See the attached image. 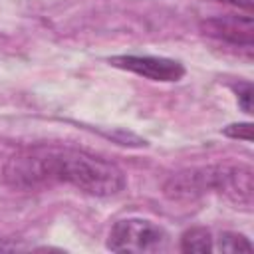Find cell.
<instances>
[{
  "label": "cell",
  "instance_id": "cell-1",
  "mask_svg": "<svg viewBox=\"0 0 254 254\" xmlns=\"http://www.w3.org/2000/svg\"><path fill=\"white\" fill-rule=\"evenodd\" d=\"M4 181L18 190L65 183L91 196H111L125 189V173L115 163L56 145L26 147L12 155L4 165Z\"/></svg>",
  "mask_w": 254,
  "mask_h": 254
},
{
  "label": "cell",
  "instance_id": "cell-2",
  "mask_svg": "<svg viewBox=\"0 0 254 254\" xmlns=\"http://www.w3.org/2000/svg\"><path fill=\"white\" fill-rule=\"evenodd\" d=\"M173 200H192L206 192H220L236 202L252 200V171L248 167H202L173 175L165 187Z\"/></svg>",
  "mask_w": 254,
  "mask_h": 254
},
{
  "label": "cell",
  "instance_id": "cell-3",
  "mask_svg": "<svg viewBox=\"0 0 254 254\" xmlns=\"http://www.w3.org/2000/svg\"><path fill=\"white\" fill-rule=\"evenodd\" d=\"M107 248L113 252H133L149 254L163 252L169 248V234L159 224L143 218H123L117 220L107 238Z\"/></svg>",
  "mask_w": 254,
  "mask_h": 254
},
{
  "label": "cell",
  "instance_id": "cell-4",
  "mask_svg": "<svg viewBox=\"0 0 254 254\" xmlns=\"http://www.w3.org/2000/svg\"><path fill=\"white\" fill-rule=\"evenodd\" d=\"M109 62L115 67L133 71L137 75H143L153 81H179L185 75L183 64L169 60V58H157V56H113Z\"/></svg>",
  "mask_w": 254,
  "mask_h": 254
},
{
  "label": "cell",
  "instance_id": "cell-5",
  "mask_svg": "<svg viewBox=\"0 0 254 254\" xmlns=\"http://www.w3.org/2000/svg\"><path fill=\"white\" fill-rule=\"evenodd\" d=\"M200 30L204 36H210L214 40L240 46L250 50L254 44V22L252 16H236V14H226V16H214L206 18L200 22Z\"/></svg>",
  "mask_w": 254,
  "mask_h": 254
},
{
  "label": "cell",
  "instance_id": "cell-6",
  "mask_svg": "<svg viewBox=\"0 0 254 254\" xmlns=\"http://www.w3.org/2000/svg\"><path fill=\"white\" fill-rule=\"evenodd\" d=\"M181 250L183 252H210L212 246V234L206 228H190L181 236Z\"/></svg>",
  "mask_w": 254,
  "mask_h": 254
},
{
  "label": "cell",
  "instance_id": "cell-7",
  "mask_svg": "<svg viewBox=\"0 0 254 254\" xmlns=\"http://www.w3.org/2000/svg\"><path fill=\"white\" fill-rule=\"evenodd\" d=\"M216 250H220V252H252V244L244 234L222 232V234H218Z\"/></svg>",
  "mask_w": 254,
  "mask_h": 254
},
{
  "label": "cell",
  "instance_id": "cell-8",
  "mask_svg": "<svg viewBox=\"0 0 254 254\" xmlns=\"http://www.w3.org/2000/svg\"><path fill=\"white\" fill-rule=\"evenodd\" d=\"M224 135L226 137H232V139H244V141H250L252 139V125L250 123H232L224 129Z\"/></svg>",
  "mask_w": 254,
  "mask_h": 254
},
{
  "label": "cell",
  "instance_id": "cell-9",
  "mask_svg": "<svg viewBox=\"0 0 254 254\" xmlns=\"http://www.w3.org/2000/svg\"><path fill=\"white\" fill-rule=\"evenodd\" d=\"M234 89H236V93H238V103H240V107L246 111V113H250L252 111V85L248 83V81H244V83H238V85H234Z\"/></svg>",
  "mask_w": 254,
  "mask_h": 254
},
{
  "label": "cell",
  "instance_id": "cell-10",
  "mask_svg": "<svg viewBox=\"0 0 254 254\" xmlns=\"http://www.w3.org/2000/svg\"><path fill=\"white\" fill-rule=\"evenodd\" d=\"M218 2H228V4H234L238 8H244L246 12H252V0H218Z\"/></svg>",
  "mask_w": 254,
  "mask_h": 254
},
{
  "label": "cell",
  "instance_id": "cell-11",
  "mask_svg": "<svg viewBox=\"0 0 254 254\" xmlns=\"http://www.w3.org/2000/svg\"><path fill=\"white\" fill-rule=\"evenodd\" d=\"M16 248H18L16 244L6 242V240H2V238H0V250H16Z\"/></svg>",
  "mask_w": 254,
  "mask_h": 254
}]
</instances>
